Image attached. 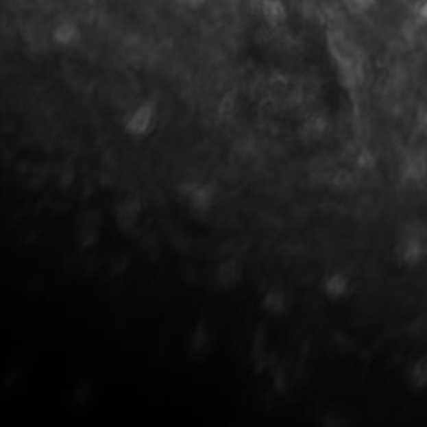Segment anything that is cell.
Here are the masks:
<instances>
[{"mask_svg":"<svg viewBox=\"0 0 427 427\" xmlns=\"http://www.w3.org/2000/svg\"><path fill=\"white\" fill-rule=\"evenodd\" d=\"M427 254V241L419 232H409L399 241L398 244V257L404 265L415 267L419 263H422Z\"/></svg>","mask_w":427,"mask_h":427,"instance_id":"cell-1","label":"cell"},{"mask_svg":"<svg viewBox=\"0 0 427 427\" xmlns=\"http://www.w3.org/2000/svg\"><path fill=\"white\" fill-rule=\"evenodd\" d=\"M154 119H156V106L152 102L142 103L127 117L125 130L132 136H144L152 127Z\"/></svg>","mask_w":427,"mask_h":427,"instance_id":"cell-2","label":"cell"},{"mask_svg":"<svg viewBox=\"0 0 427 427\" xmlns=\"http://www.w3.org/2000/svg\"><path fill=\"white\" fill-rule=\"evenodd\" d=\"M402 177L407 182H422L427 177V157L424 154L415 152L409 156L404 162Z\"/></svg>","mask_w":427,"mask_h":427,"instance_id":"cell-3","label":"cell"},{"mask_svg":"<svg viewBox=\"0 0 427 427\" xmlns=\"http://www.w3.org/2000/svg\"><path fill=\"white\" fill-rule=\"evenodd\" d=\"M142 204L137 197H127L121 206L117 207V224L122 229H130L136 225L138 214H141Z\"/></svg>","mask_w":427,"mask_h":427,"instance_id":"cell-4","label":"cell"},{"mask_svg":"<svg viewBox=\"0 0 427 427\" xmlns=\"http://www.w3.org/2000/svg\"><path fill=\"white\" fill-rule=\"evenodd\" d=\"M349 286H351V280L342 272H336V274L329 276L324 282V289L330 297H342V295H345V292L349 291Z\"/></svg>","mask_w":427,"mask_h":427,"instance_id":"cell-5","label":"cell"},{"mask_svg":"<svg viewBox=\"0 0 427 427\" xmlns=\"http://www.w3.org/2000/svg\"><path fill=\"white\" fill-rule=\"evenodd\" d=\"M187 197L191 199L192 206L197 207L199 210L207 209V207L212 204V192H210V188L206 186H197L194 188H188Z\"/></svg>","mask_w":427,"mask_h":427,"instance_id":"cell-6","label":"cell"},{"mask_svg":"<svg viewBox=\"0 0 427 427\" xmlns=\"http://www.w3.org/2000/svg\"><path fill=\"white\" fill-rule=\"evenodd\" d=\"M217 277L222 286H234L241 277V267L234 260H229V263H224L219 267Z\"/></svg>","mask_w":427,"mask_h":427,"instance_id":"cell-7","label":"cell"},{"mask_svg":"<svg viewBox=\"0 0 427 427\" xmlns=\"http://www.w3.org/2000/svg\"><path fill=\"white\" fill-rule=\"evenodd\" d=\"M411 384L417 389L427 386V354L419 357L411 369Z\"/></svg>","mask_w":427,"mask_h":427,"instance_id":"cell-8","label":"cell"},{"mask_svg":"<svg viewBox=\"0 0 427 427\" xmlns=\"http://www.w3.org/2000/svg\"><path fill=\"white\" fill-rule=\"evenodd\" d=\"M284 304H286V297L282 292H269L264 297L265 309L272 310V313H280L284 309Z\"/></svg>","mask_w":427,"mask_h":427,"instance_id":"cell-9","label":"cell"},{"mask_svg":"<svg viewBox=\"0 0 427 427\" xmlns=\"http://www.w3.org/2000/svg\"><path fill=\"white\" fill-rule=\"evenodd\" d=\"M421 17L424 19V21L427 22V3H426V5L422 7V9H421Z\"/></svg>","mask_w":427,"mask_h":427,"instance_id":"cell-10","label":"cell"}]
</instances>
